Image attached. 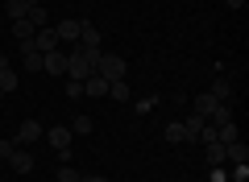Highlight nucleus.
I'll list each match as a JSON object with an SVG mask.
<instances>
[{"mask_svg": "<svg viewBox=\"0 0 249 182\" xmlns=\"http://www.w3.org/2000/svg\"><path fill=\"white\" fill-rule=\"evenodd\" d=\"M104 50H88V46H75V50H67V79H91L96 75V58Z\"/></svg>", "mask_w": 249, "mask_h": 182, "instance_id": "nucleus-1", "label": "nucleus"}, {"mask_svg": "<svg viewBox=\"0 0 249 182\" xmlns=\"http://www.w3.org/2000/svg\"><path fill=\"white\" fill-rule=\"evenodd\" d=\"M96 75L108 79V83H116V79L129 75V62H124L121 54H100V58H96Z\"/></svg>", "mask_w": 249, "mask_h": 182, "instance_id": "nucleus-2", "label": "nucleus"}, {"mask_svg": "<svg viewBox=\"0 0 249 182\" xmlns=\"http://www.w3.org/2000/svg\"><path fill=\"white\" fill-rule=\"evenodd\" d=\"M71 137H75V132L71 129H67V124H54V129L50 132H46V141H50V149H54V153H71Z\"/></svg>", "mask_w": 249, "mask_h": 182, "instance_id": "nucleus-3", "label": "nucleus"}, {"mask_svg": "<svg viewBox=\"0 0 249 182\" xmlns=\"http://www.w3.org/2000/svg\"><path fill=\"white\" fill-rule=\"evenodd\" d=\"M42 70H46V75H54V79H62V75H67V50L58 46V50L42 54Z\"/></svg>", "mask_w": 249, "mask_h": 182, "instance_id": "nucleus-4", "label": "nucleus"}, {"mask_svg": "<svg viewBox=\"0 0 249 182\" xmlns=\"http://www.w3.org/2000/svg\"><path fill=\"white\" fill-rule=\"evenodd\" d=\"M54 33H58L62 46H75V42H79V33H83V21L67 17V21H58V25H54Z\"/></svg>", "mask_w": 249, "mask_h": 182, "instance_id": "nucleus-5", "label": "nucleus"}, {"mask_svg": "<svg viewBox=\"0 0 249 182\" xmlns=\"http://www.w3.org/2000/svg\"><path fill=\"white\" fill-rule=\"evenodd\" d=\"M4 162H9V170H13V174H29V170H34V153H29L25 145H17L9 157H4Z\"/></svg>", "mask_w": 249, "mask_h": 182, "instance_id": "nucleus-6", "label": "nucleus"}, {"mask_svg": "<svg viewBox=\"0 0 249 182\" xmlns=\"http://www.w3.org/2000/svg\"><path fill=\"white\" fill-rule=\"evenodd\" d=\"M13 141L29 149L34 141H42V124H37V120H21V129H17V137H13Z\"/></svg>", "mask_w": 249, "mask_h": 182, "instance_id": "nucleus-7", "label": "nucleus"}, {"mask_svg": "<svg viewBox=\"0 0 249 182\" xmlns=\"http://www.w3.org/2000/svg\"><path fill=\"white\" fill-rule=\"evenodd\" d=\"M34 46H37V50H42V54H50V50H58V33H54V25H42V29H37V33H34Z\"/></svg>", "mask_w": 249, "mask_h": 182, "instance_id": "nucleus-8", "label": "nucleus"}, {"mask_svg": "<svg viewBox=\"0 0 249 182\" xmlns=\"http://www.w3.org/2000/svg\"><path fill=\"white\" fill-rule=\"evenodd\" d=\"M216 108H220V99H216L212 91H199V96H196V104H191V112H199V116H212Z\"/></svg>", "mask_w": 249, "mask_h": 182, "instance_id": "nucleus-9", "label": "nucleus"}, {"mask_svg": "<svg viewBox=\"0 0 249 182\" xmlns=\"http://www.w3.org/2000/svg\"><path fill=\"white\" fill-rule=\"evenodd\" d=\"M208 124V116H199V112H191L183 120V141H199V129Z\"/></svg>", "mask_w": 249, "mask_h": 182, "instance_id": "nucleus-10", "label": "nucleus"}, {"mask_svg": "<svg viewBox=\"0 0 249 182\" xmlns=\"http://www.w3.org/2000/svg\"><path fill=\"white\" fill-rule=\"evenodd\" d=\"M75 46H88V50H100L104 46V37H100V29L91 25V21H83V33H79V42Z\"/></svg>", "mask_w": 249, "mask_h": 182, "instance_id": "nucleus-11", "label": "nucleus"}, {"mask_svg": "<svg viewBox=\"0 0 249 182\" xmlns=\"http://www.w3.org/2000/svg\"><path fill=\"white\" fill-rule=\"evenodd\" d=\"M108 96H112L116 104H129V99H133V87H129V79H116V83H108Z\"/></svg>", "mask_w": 249, "mask_h": 182, "instance_id": "nucleus-12", "label": "nucleus"}, {"mask_svg": "<svg viewBox=\"0 0 249 182\" xmlns=\"http://www.w3.org/2000/svg\"><path fill=\"white\" fill-rule=\"evenodd\" d=\"M245 157H249V145H245V141H229V145H224V162L237 165V162H245Z\"/></svg>", "mask_w": 249, "mask_h": 182, "instance_id": "nucleus-13", "label": "nucleus"}, {"mask_svg": "<svg viewBox=\"0 0 249 182\" xmlns=\"http://www.w3.org/2000/svg\"><path fill=\"white\" fill-rule=\"evenodd\" d=\"M83 96H108V79H100V75L83 79Z\"/></svg>", "mask_w": 249, "mask_h": 182, "instance_id": "nucleus-14", "label": "nucleus"}, {"mask_svg": "<svg viewBox=\"0 0 249 182\" xmlns=\"http://www.w3.org/2000/svg\"><path fill=\"white\" fill-rule=\"evenodd\" d=\"M29 4H34V0H9V4H4V13H9V21H25Z\"/></svg>", "mask_w": 249, "mask_h": 182, "instance_id": "nucleus-15", "label": "nucleus"}, {"mask_svg": "<svg viewBox=\"0 0 249 182\" xmlns=\"http://www.w3.org/2000/svg\"><path fill=\"white\" fill-rule=\"evenodd\" d=\"M67 129H71V132H75V137H88V132H91V129H96V120H91V116H75V120H71V124H67Z\"/></svg>", "mask_w": 249, "mask_h": 182, "instance_id": "nucleus-16", "label": "nucleus"}, {"mask_svg": "<svg viewBox=\"0 0 249 182\" xmlns=\"http://www.w3.org/2000/svg\"><path fill=\"white\" fill-rule=\"evenodd\" d=\"M25 21H29V25H34V29H42V25H50V17H46V9H42V4H29V13H25Z\"/></svg>", "mask_w": 249, "mask_h": 182, "instance_id": "nucleus-17", "label": "nucleus"}, {"mask_svg": "<svg viewBox=\"0 0 249 182\" xmlns=\"http://www.w3.org/2000/svg\"><path fill=\"white\" fill-rule=\"evenodd\" d=\"M54 182H83V174L75 170L71 162H62V165H58V178H54Z\"/></svg>", "mask_w": 249, "mask_h": 182, "instance_id": "nucleus-18", "label": "nucleus"}, {"mask_svg": "<svg viewBox=\"0 0 249 182\" xmlns=\"http://www.w3.org/2000/svg\"><path fill=\"white\" fill-rule=\"evenodd\" d=\"M0 91H4V96H9V91H17V70H13V66L0 70Z\"/></svg>", "mask_w": 249, "mask_h": 182, "instance_id": "nucleus-19", "label": "nucleus"}, {"mask_svg": "<svg viewBox=\"0 0 249 182\" xmlns=\"http://www.w3.org/2000/svg\"><path fill=\"white\" fill-rule=\"evenodd\" d=\"M208 91H212V96L220 99V104H229V96H232V87H229V79H216V83L208 87Z\"/></svg>", "mask_w": 249, "mask_h": 182, "instance_id": "nucleus-20", "label": "nucleus"}, {"mask_svg": "<svg viewBox=\"0 0 249 182\" xmlns=\"http://www.w3.org/2000/svg\"><path fill=\"white\" fill-rule=\"evenodd\" d=\"M162 137H166L170 145H183V120H170V124H166V132H162Z\"/></svg>", "mask_w": 249, "mask_h": 182, "instance_id": "nucleus-21", "label": "nucleus"}, {"mask_svg": "<svg viewBox=\"0 0 249 182\" xmlns=\"http://www.w3.org/2000/svg\"><path fill=\"white\" fill-rule=\"evenodd\" d=\"M9 29H13V37H17V42H25V37H34V33H37V29L29 25V21H13Z\"/></svg>", "mask_w": 249, "mask_h": 182, "instance_id": "nucleus-22", "label": "nucleus"}, {"mask_svg": "<svg viewBox=\"0 0 249 182\" xmlns=\"http://www.w3.org/2000/svg\"><path fill=\"white\" fill-rule=\"evenodd\" d=\"M208 120H212L216 129H220V124H232V108H229V104H220V108H216L212 116H208Z\"/></svg>", "mask_w": 249, "mask_h": 182, "instance_id": "nucleus-23", "label": "nucleus"}, {"mask_svg": "<svg viewBox=\"0 0 249 182\" xmlns=\"http://www.w3.org/2000/svg\"><path fill=\"white\" fill-rule=\"evenodd\" d=\"M208 149V165H224V145L220 141H212V145H204Z\"/></svg>", "mask_w": 249, "mask_h": 182, "instance_id": "nucleus-24", "label": "nucleus"}, {"mask_svg": "<svg viewBox=\"0 0 249 182\" xmlns=\"http://www.w3.org/2000/svg\"><path fill=\"white\" fill-rule=\"evenodd\" d=\"M232 182H249V162H237V165H232Z\"/></svg>", "mask_w": 249, "mask_h": 182, "instance_id": "nucleus-25", "label": "nucleus"}, {"mask_svg": "<svg viewBox=\"0 0 249 182\" xmlns=\"http://www.w3.org/2000/svg\"><path fill=\"white\" fill-rule=\"evenodd\" d=\"M67 96H71V99L83 96V83H79V79H67Z\"/></svg>", "mask_w": 249, "mask_h": 182, "instance_id": "nucleus-26", "label": "nucleus"}, {"mask_svg": "<svg viewBox=\"0 0 249 182\" xmlns=\"http://www.w3.org/2000/svg\"><path fill=\"white\" fill-rule=\"evenodd\" d=\"M158 108V96H145V99H137V112H154Z\"/></svg>", "mask_w": 249, "mask_h": 182, "instance_id": "nucleus-27", "label": "nucleus"}, {"mask_svg": "<svg viewBox=\"0 0 249 182\" xmlns=\"http://www.w3.org/2000/svg\"><path fill=\"white\" fill-rule=\"evenodd\" d=\"M13 149H17V141H0V162H4V157H9Z\"/></svg>", "mask_w": 249, "mask_h": 182, "instance_id": "nucleus-28", "label": "nucleus"}, {"mask_svg": "<svg viewBox=\"0 0 249 182\" xmlns=\"http://www.w3.org/2000/svg\"><path fill=\"white\" fill-rule=\"evenodd\" d=\"M212 182H229V174H224V165H212Z\"/></svg>", "mask_w": 249, "mask_h": 182, "instance_id": "nucleus-29", "label": "nucleus"}, {"mask_svg": "<svg viewBox=\"0 0 249 182\" xmlns=\"http://www.w3.org/2000/svg\"><path fill=\"white\" fill-rule=\"evenodd\" d=\"M83 182H108L104 174H83Z\"/></svg>", "mask_w": 249, "mask_h": 182, "instance_id": "nucleus-30", "label": "nucleus"}, {"mask_svg": "<svg viewBox=\"0 0 249 182\" xmlns=\"http://www.w3.org/2000/svg\"><path fill=\"white\" fill-rule=\"evenodd\" d=\"M224 4H229V9H245V0H224Z\"/></svg>", "mask_w": 249, "mask_h": 182, "instance_id": "nucleus-31", "label": "nucleus"}, {"mask_svg": "<svg viewBox=\"0 0 249 182\" xmlns=\"http://www.w3.org/2000/svg\"><path fill=\"white\" fill-rule=\"evenodd\" d=\"M0 104H4V91H0Z\"/></svg>", "mask_w": 249, "mask_h": 182, "instance_id": "nucleus-32", "label": "nucleus"}, {"mask_svg": "<svg viewBox=\"0 0 249 182\" xmlns=\"http://www.w3.org/2000/svg\"><path fill=\"white\" fill-rule=\"evenodd\" d=\"M0 17H4V4H0Z\"/></svg>", "mask_w": 249, "mask_h": 182, "instance_id": "nucleus-33", "label": "nucleus"}, {"mask_svg": "<svg viewBox=\"0 0 249 182\" xmlns=\"http://www.w3.org/2000/svg\"><path fill=\"white\" fill-rule=\"evenodd\" d=\"M0 170H4V162H0Z\"/></svg>", "mask_w": 249, "mask_h": 182, "instance_id": "nucleus-34", "label": "nucleus"}]
</instances>
